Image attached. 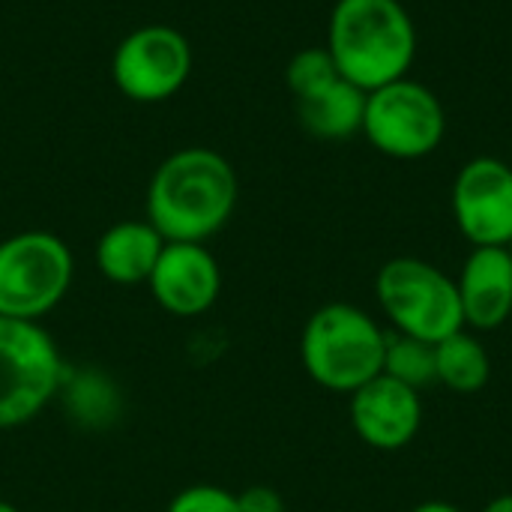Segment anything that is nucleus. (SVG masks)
<instances>
[{
    "instance_id": "obj_1",
    "label": "nucleus",
    "mask_w": 512,
    "mask_h": 512,
    "mask_svg": "<svg viewBox=\"0 0 512 512\" xmlns=\"http://www.w3.org/2000/svg\"><path fill=\"white\" fill-rule=\"evenodd\" d=\"M240 195L231 162L210 147L171 153L147 189V222L165 243H207L234 216Z\"/></svg>"
},
{
    "instance_id": "obj_2",
    "label": "nucleus",
    "mask_w": 512,
    "mask_h": 512,
    "mask_svg": "<svg viewBox=\"0 0 512 512\" xmlns=\"http://www.w3.org/2000/svg\"><path fill=\"white\" fill-rule=\"evenodd\" d=\"M327 51L345 81L372 93L408 78L417 57V27L399 0H336Z\"/></svg>"
},
{
    "instance_id": "obj_3",
    "label": "nucleus",
    "mask_w": 512,
    "mask_h": 512,
    "mask_svg": "<svg viewBox=\"0 0 512 512\" xmlns=\"http://www.w3.org/2000/svg\"><path fill=\"white\" fill-rule=\"evenodd\" d=\"M387 333L351 303H327L309 315L300 336V363L306 375L330 390L351 396L384 372Z\"/></svg>"
},
{
    "instance_id": "obj_4",
    "label": "nucleus",
    "mask_w": 512,
    "mask_h": 512,
    "mask_svg": "<svg viewBox=\"0 0 512 512\" xmlns=\"http://www.w3.org/2000/svg\"><path fill=\"white\" fill-rule=\"evenodd\" d=\"M66 366L39 321L0 318V432L33 423L63 390Z\"/></svg>"
},
{
    "instance_id": "obj_5",
    "label": "nucleus",
    "mask_w": 512,
    "mask_h": 512,
    "mask_svg": "<svg viewBox=\"0 0 512 512\" xmlns=\"http://www.w3.org/2000/svg\"><path fill=\"white\" fill-rule=\"evenodd\" d=\"M72 249L51 231H21L0 240V318L39 321L69 294Z\"/></svg>"
},
{
    "instance_id": "obj_6",
    "label": "nucleus",
    "mask_w": 512,
    "mask_h": 512,
    "mask_svg": "<svg viewBox=\"0 0 512 512\" xmlns=\"http://www.w3.org/2000/svg\"><path fill=\"white\" fill-rule=\"evenodd\" d=\"M378 306L402 336L438 345L465 327L456 279L420 258H393L375 276Z\"/></svg>"
},
{
    "instance_id": "obj_7",
    "label": "nucleus",
    "mask_w": 512,
    "mask_h": 512,
    "mask_svg": "<svg viewBox=\"0 0 512 512\" xmlns=\"http://www.w3.org/2000/svg\"><path fill=\"white\" fill-rule=\"evenodd\" d=\"M363 135L390 159H423L441 147L447 111L426 84L399 78L366 96Z\"/></svg>"
},
{
    "instance_id": "obj_8",
    "label": "nucleus",
    "mask_w": 512,
    "mask_h": 512,
    "mask_svg": "<svg viewBox=\"0 0 512 512\" xmlns=\"http://www.w3.org/2000/svg\"><path fill=\"white\" fill-rule=\"evenodd\" d=\"M111 75L120 93L135 102L171 99L192 75V45L168 24L138 27L117 45Z\"/></svg>"
},
{
    "instance_id": "obj_9",
    "label": "nucleus",
    "mask_w": 512,
    "mask_h": 512,
    "mask_svg": "<svg viewBox=\"0 0 512 512\" xmlns=\"http://www.w3.org/2000/svg\"><path fill=\"white\" fill-rule=\"evenodd\" d=\"M453 219L471 246H512V168L495 156L462 165L453 183Z\"/></svg>"
},
{
    "instance_id": "obj_10",
    "label": "nucleus",
    "mask_w": 512,
    "mask_h": 512,
    "mask_svg": "<svg viewBox=\"0 0 512 512\" xmlns=\"http://www.w3.org/2000/svg\"><path fill=\"white\" fill-rule=\"evenodd\" d=\"M147 288L162 312L198 318L210 312L222 294V267L204 243H165Z\"/></svg>"
},
{
    "instance_id": "obj_11",
    "label": "nucleus",
    "mask_w": 512,
    "mask_h": 512,
    "mask_svg": "<svg viewBox=\"0 0 512 512\" xmlns=\"http://www.w3.org/2000/svg\"><path fill=\"white\" fill-rule=\"evenodd\" d=\"M348 414H351L354 435L366 447L381 453L405 450L420 435L423 426L420 393L387 375H378L360 390H354Z\"/></svg>"
},
{
    "instance_id": "obj_12",
    "label": "nucleus",
    "mask_w": 512,
    "mask_h": 512,
    "mask_svg": "<svg viewBox=\"0 0 512 512\" xmlns=\"http://www.w3.org/2000/svg\"><path fill=\"white\" fill-rule=\"evenodd\" d=\"M465 327L498 330L512 315L510 246H474L456 279Z\"/></svg>"
},
{
    "instance_id": "obj_13",
    "label": "nucleus",
    "mask_w": 512,
    "mask_h": 512,
    "mask_svg": "<svg viewBox=\"0 0 512 512\" xmlns=\"http://www.w3.org/2000/svg\"><path fill=\"white\" fill-rule=\"evenodd\" d=\"M165 237L147 219H123L111 225L96 243V267L114 285H147Z\"/></svg>"
},
{
    "instance_id": "obj_14",
    "label": "nucleus",
    "mask_w": 512,
    "mask_h": 512,
    "mask_svg": "<svg viewBox=\"0 0 512 512\" xmlns=\"http://www.w3.org/2000/svg\"><path fill=\"white\" fill-rule=\"evenodd\" d=\"M366 90L345 81L342 75L318 90L309 99L297 102L300 123L309 135L321 141H345L357 132H363V114H366Z\"/></svg>"
},
{
    "instance_id": "obj_15",
    "label": "nucleus",
    "mask_w": 512,
    "mask_h": 512,
    "mask_svg": "<svg viewBox=\"0 0 512 512\" xmlns=\"http://www.w3.org/2000/svg\"><path fill=\"white\" fill-rule=\"evenodd\" d=\"M492 378V357L486 345L465 327L435 345V381L459 396L480 393Z\"/></svg>"
},
{
    "instance_id": "obj_16",
    "label": "nucleus",
    "mask_w": 512,
    "mask_h": 512,
    "mask_svg": "<svg viewBox=\"0 0 512 512\" xmlns=\"http://www.w3.org/2000/svg\"><path fill=\"white\" fill-rule=\"evenodd\" d=\"M381 375H387V378L420 393L423 387L435 384V345L420 342L414 336L387 333L384 372Z\"/></svg>"
},
{
    "instance_id": "obj_17",
    "label": "nucleus",
    "mask_w": 512,
    "mask_h": 512,
    "mask_svg": "<svg viewBox=\"0 0 512 512\" xmlns=\"http://www.w3.org/2000/svg\"><path fill=\"white\" fill-rule=\"evenodd\" d=\"M69 402V408L78 414V420L84 423H102V420H111L114 414V405H117V396H114V387L99 378V375H69L66 372V381H63V390H60Z\"/></svg>"
},
{
    "instance_id": "obj_18",
    "label": "nucleus",
    "mask_w": 512,
    "mask_h": 512,
    "mask_svg": "<svg viewBox=\"0 0 512 512\" xmlns=\"http://www.w3.org/2000/svg\"><path fill=\"white\" fill-rule=\"evenodd\" d=\"M285 78H288V87H291L294 99L300 102V99H309L318 90L330 87L339 78V69H336L327 45L324 48H303V51H297L291 57V63L285 69Z\"/></svg>"
},
{
    "instance_id": "obj_19",
    "label": "nucleus",
    "mask_w": 512,
    "mask_h": 512,
    "mask_svg": "<svg viewBox=\"0 0 512 512\" xmlns=\"http://www.w3.org/2000/svg\"><path fill=\"white\" fill-rule=\"evenodd\" d=\"M165 512H240V501L234 492L222 486L198 483V486L177 492Z\"/></svg>"
},
{
    "instance_id": "obj_20",
    "label": "nucleus",
    "mask_w": 512,
    "mask_h": 512,
    "mask_svg": "<svg viewBox=\"0 0 512 512\" xmlns=\"http://www.w3.org/2000/svg\"><path fill=\"white\" fill-rule=\"evenodd\" d=\"M240 512H285V501L270 486H249L237 495Z\"/></svg>"
},
{
    "instance_id": "obj_21",
    "label": "nucleus",
    "mask_w": 512,
    "mask_h": 512,
    "mask_svg": "<svg viewBox=\"0 0 512 512\" xmlns=\"http://www.w3.org/2000/svg\"><path fill=\"white\" fill-rule=\"evenodd\" d=\"M411 512H462L456 504H447V501H423L417 504Z\"/></svg>"
},
{
    "instance_id": "obj_22",
    "label": "nucleus",
    "mask_w": 512,
    "mask_h": 512,
    "mask_svg": "<svg viewBox=\"0 0 512 512\" xmlns=\"http://www.w3.org/2000/svg\"><path fill=\"white\" fill-rule=\"evenodd\" d=\"M483 512H512V495H498V498H492Z\"/></svg>"
},
{
    "instance_id": "obj_23",
    "label": "nucleus",
    "mask_w": 512,
    "mask_h": 512,
    "mask_svg": "<svg viewBox=\"0 0 512 512\" xmlns=\"http://www.w3.org/2000/svg\"><path fill=\"white\" fill-rule=\"evenodd\" d=\"M0 512H21L15 504H9V501H0Z\"/></svg>"
},
{
    "instance_id": "obj_24",
    "label": "nucleus",
    "mask_w": 512,
    "mask_h": 512,
    "mask_svg": "<svg viewBox=\"0 0 512 512\" xmlns=\"http://www.w3.org/2000/svg\"><path fill=\"white\" fill-rule=\"evenodd\" d=\"M510 252H512V246H510Z\"/></svg>"
}]
</instances>
